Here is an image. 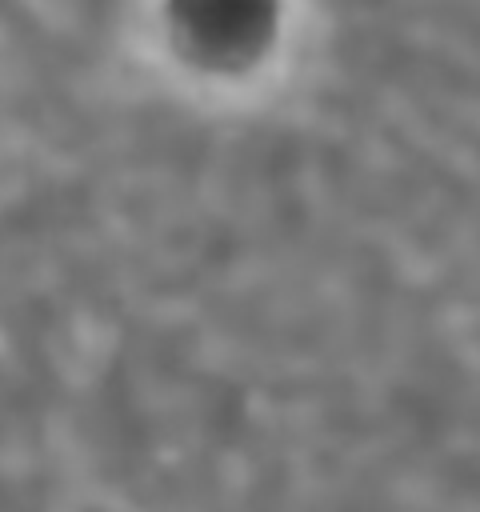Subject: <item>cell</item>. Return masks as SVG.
<instances>
[{
  "label": "cell",
  "mask_w": 480,
  "mask_h": 512,
  "mask_svg": "<svg viewBox=\"0 0 480 512\" xmlns=\"http://www.w3.org/2000/svg\"><path fill=\"white\" fill-rule=\"evenodd\" d=\"M176 44L204 68H244L276 36L280 0H168Z\"/></svg>",
  "instance_id": "1"
}]
</instances>
